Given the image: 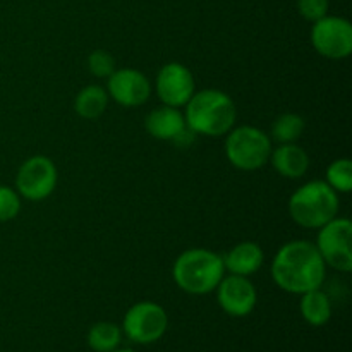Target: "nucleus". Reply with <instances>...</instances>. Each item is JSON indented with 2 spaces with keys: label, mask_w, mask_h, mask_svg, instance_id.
I'll return each mask as SVG.
<instances>
[{
  "label": "nucleus",
  "mask_w": 352,
  "mask_h": 352,
  "mask_svg": "<svg viewBox=\"0 0 352 352\" xmlns=\"http://www.w3.org/2000/svg\"><path fill=\"white\" fill-rule=\"evenodd\" d=\"M325 261L309 241L284 244L272 261L274 282L285 292L305 294L325 282Z\"/></svg>",
  "instance_id": "obj_1"
},
{
  "label": "nucleus",
  "mask_w": 352,
  "mask_h": 352,
  "mask_svg": "<svg viewBox=\"0 0 352 352\" xmlns=\"http://www.w3.org/2000/svg\"><path fill=\"white\" fill-rule=\"evenodd\" d=\"M184 107V120L195 134L212 138L223 136L236 124V103L220 89L195 91Z\"/></svg>",
  "instance_id": "obj_2"
},
{
  "label": "nucleus",
  "mask_w": 352,
  "mask_h": 352,
  "mask_svg": "<svg viewBox=\"0 0 352 352\" xmlns=\"http://www.w3.org/2000/svg\"><path fill=\"white\" fill-rule=\"evenodd\" d=\"M226 274L220 254L203 248H192L179 254L172 267V277L179 289L192 296L210 294Z\"/></svg>",
  "instance_id": "obj_3"
},
{
  "label": "nucleus",
  "mask_w": 352,
  "mask_h": 352,
  "mask_svg": "<svg viewBox=\"0 0 352 352\" xmlns=\"http://www.w3.org/2000/svg\"><path fill=\"white\" fill-rule=\"evenodd\" d=\"M289 213L298 226L320 229L339 213V192L325 181H309L292 192Z\"/></svg>",
  "instance_id": "obj_4"
},
{
  "label": "nucleus",
  "mask_w": 352,
  "mask_h": 352,
  "mask_svg": "<svg viewBox=\"0 0 352 352\" xmlns=\"http://www.w3.org/2000/svg\"><path fill=\"white\" fill-rule=\"evenodd\" d=\"M272 141L267 133L253 126H241L229 131L226 140V157L239 170H258L268 164Z\"/></svg>",
  "instance_id": "obj_5"
},
{
  "label": "nucleus",
  "mask_w": 352,
  "mask_h": 352,
  "mask_svg": "<svg viewBox=\"0 0 352 352\" xmlns=\"http://www.w3.org/2000/svg\"><path fill=\"white\" fill-rule=\"evenodd\" d=\"M168 327V316L160 305L141 301L131 306L122 320V332L136 344H153L164 337Z\"/></svg>",
  "instance_id": "obj_6"
},
{
  "label": "nucleus",
  "mask_w": 352,
  "mask_h": 352,
  "mask_svg": "<svg viewBox=\"0 0 352 352\" xmlns=\"http://www.w3.org/2000/svg\"><path fill=\"white\" fill-rule=\"evenodd\" d=\"M352 223L349 219H332L318 229L316 250L325 265L339 272L352 270Z\"/></svg>",
  "instance_id": "obj_7"
},
{
  "label": "nucleus",
  "mask_w": 352,
  "mask_h": 352,
  "mask_svg": "<svg viewBox=\"0 0 352 352\" xmlns=\"http://www.w3.org/2000/svg\"><path fill=\"white\" fill-rule=\"evenodd\" d=\"M57 186V167L43 155L28 158L16 175V189L19 196L30 201H41L54 192Z\"/></svg>",
  "instance_id": "obj_8"
},
{
  "label": "nucleus",
  "mask_w": 352,
  "mask_h": 352,
  "mask_svg": "<svg viewBox=\"0 0 352 352\" xmlns=\"http://www.w3.org/2000/svg\"><path fill=\"white\" fill-rule=\"evenodd\" d=\"M311 43L320 55L332 60L349 57L352 52V26L347 19L325 16L313 24Z\"/></svg>",
  "instance_id": "obj_9"
},
{
  "label": "nucleus",
  "mask_w": 352,
  "mask_h": 352,
  "mask_svg": "<svg viewBox=\"0 0 352 352\" xmlns=\"http://www.w3.org/2000/svg\"><path fill=\"white\" fill-rule=\"evenodd\" d=\"M155 89L164 105L179 109L184 107L195 95V78L186 65L170 62L158 71Z\"/></svg>",
  "instance_id": "obj_10"
},
{
  "label": "nucleus",
  "mask_w": 352,
  "mask_h": 352,
  "mask_svg": "<svg viewBox=\"0 0 352 352\" xmlns=\"http://www.w3.org/2000/svg\"><path fill=\"white\" fill-rule=\"evenodd\" d=\"M107 79V93L112 96L113 102L127 109L141 107L151 95L150 81L138 69H116Z\"/></svg>",
  "instance_id": "obj_11"
},
{
  "label": "nucleus",
  "mask_w": 352,
  "mask_h": 352,
  "mask_svg": "<svg viewBox=\"0 0 352 352\" xmlns=\"http://www.w3.org/2000/svg\"><path fill=\"white\" fill-rule=\"evenodd\" d=\"M215 291L220 308L230 316H248L256 306V289L248 277L229 274V277H222Z\"/></svg>",
  "instance_id": "obj_12"
},
{
  "label": "nucleus",
  "mask_w": 352,
  "mask_h": 352,
  "mask_svg": "<svg viewBox=\"0 0 352 352\" xmlns=\"http://www.w3.org/2000/svg\"><path fill=\"white\" fill-rule=\"evenodd\" d=\"M144 127H146L148 134L153 136L155 140L174 141L188 127V124H186L184 116L179 112V109L164 105L148 113L146 119H144Z\"/></svg>",
  "instance_id": "obj_13"
},
{
  "label": "nucleus",
  "mask_w": 352,
  "mask_h": 352,
  "mask_svg": "<svg viewBox=\"0 0 352 352\" xmlns=\"http://www.w3.org/2000/svg\"><path fill=\"white\" fill-rule=\"evenodd\" d=\"M223 267L229 274L241 275V277H250V275L256 274L261 268L265 260L263 250L260 244L251 243H239L222 258Z\"/></svg>",
  "instance_id": "obj_14"
},
{
  "label": "nucleus",
  "mask_w": 352,
  "mask_h": 352,
  "mask_svg": "<svg viewBox=\"0 0 352 352\" xmlns=\"http://www.w3.org/2000/svg\"><path fill=\"white\" fill-rule=\"evenodd\" d=\"M275 170L285 179H299L308 172L309 157L296 143H285L272 150L270 160Z\"/></svg>",
  "instance_id": "obj_15"
},
{
  "label": "nucleus",
  "mask_w": 352,
  "mask_h": 352,
  "mask_svg": "<svg viewBox=\"0 0 352 352\" xmlns=\"http://www.w3.org/2000/svg\"><path fill=\"white\" fill-rule=\"evenodd\" d=\"M301 296L299 309H301V315L306 323H309L311 327H322L329 323L330 316H332V302H330L329 296L322 291V287L313 289Z\"/></svg>",
  "instance_id": "obj_16"
},
{
  "label": "nucleus",
  "mask_w": 352,
  "mask_h": 352,
  "mask_svg": "<svg viewBox=\"0 0 352 352\" xmlns=\"http://www.w3.org/2000/svg\"><path fill=\"white\" fill-rule=\"evenodd\" d=\"M109 95L98 85H89L78 93L74 100V110L79 117L86 120H95L105 112Z\"/></svg>",
  "instance_id": "obj_17"
},
{
  "label": "nucleus",
  "mask_w": 352,
  "mask_h": 352,
  "mask_svg": "<svg viewBox=\"0 0 352 352\" xmlns=\"http://www.w3.org/2000/svg\"><path fill=\"white\" fill-rule=\"evenodd\" d=\"M86 340L93 351L110 352L119 347L122 340V330L112 322H98L89 329Z\"/></svg>",
  "instance_id": "obj_18"
},
{
  "label": "nucleus",
  "mask_w": 352,
  "mask_h": 352,
  "mask_svg": "<svg viewBox=\"0 0 352 352\" xmlns=\"http://www.w3.org/2000/svg\"><path fill=\"white\" fill-rule=\"evenodd\" d=\"M305 120L298 113H282L272 124V138L278 144L296 143L302 136Z\"/></svg>",
  "instance_id": "obj_19"
},
{
  "label": "nucleus",
  "mask_w": 352,
  "mask_h": 352,
  "mask_svg": "<svg viewBox=\"0 0 352 352\" xmlns=\"http://www.w3.org/2000/svg\"><path fill=\"white\" fill-rule=\"evenodd\" d=\"M327 184L336 192H351L352 189V164L349 158L333 160L327 167Z\"/></svg>",
  "instance_id": "obj_20"
},
{
  "label": "nucleus",
  "mask_w": 352,
  "mask_h": 352,
  "mask_svg": "<svg viewBox=\"0 0 352 352\" xmlns=\"http://www.w3.org/2000/svg\"><path fill=\"white\" fill-rule=\"evenodd\" d=\"M21 212V196L7 186H0V222L16 219Z\"/></svg>",
  "instance_id": "obj_21"
},
{
  "label": "nucleus",
  "mask_w": 352,
  "mask_h": 352,
  "mask_svg": "<svg viewBox=\"0 0 352 352\" xmlns=\"http://www.w3.org/2000/svg\"><path fill=\"white\" fill-rule=\"evenodd\" d=\"M88 71L96 78H109L116 71V58L105 50H95L88 55Z\"/></svg>",
  "instance_id": "obj_22"
},
{
  "label": "nucleus",
  "mask_w": 352,
  "mask_h": 352,
  "mask_svg": "<svg viewBox=\"0 0 352 352\" xmlns=\"http://www.w3.org/2000/svg\"><path fill=\"white\" fill-rule=\"evenodd\" d=\"M298 10L306 21L316 23L329 12V0H298Z\"/></svg>",
  "instance_id": "obj_23"
},
{
  "label": "nucleus",
  "mask_w": 352,
  "mask_h": 352,
  "mask_svg": "<svg viewBox=\"0 0 352 352\" xmlns=\"http://www.w3.org/2000/svg\"><path fill=\"white\" fill-rule=\"evenodd\" d=\"M110 352H134V351H131V349H113Z\"/></svg>",
  "instance_id": "obj_24"
}]
</instances>
